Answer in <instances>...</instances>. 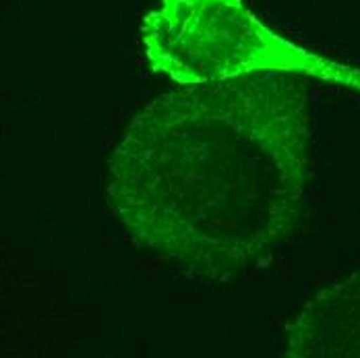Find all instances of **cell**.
<instances>
[{"instance_id": "3", "label": "cell", "mask_w": 360, "mask_h": 358, "mask_svg": "<svg viewBox=\"0 0 360 358\" xmlns=\"http://www.w3.org/2000/svg\"><path fill=\"white\" fill-rule=\"evenodd\" d=\"M288 354L360 357V274L319 294L298 315Z\"/></svg>"}, {"instance_id": "1", "label": "cell", "mask_w": 360, "mask_h": 358, "mask_svg": "<svg viewBox=\"0 0 360 358\" xmlns=\"http://www.w3.org/2000/svg\"><path fill=\"white\" fill-rule=\"evenodd\" d=\"M309 166L304 83L292 72H249L145 106L110 160L108 199L145 249L230 280L294 232Z\"/></svg>"}, {"instance_id": "2", "label": "cell", "mask_w": 360, "mask_h": 358, "mask_svg": "<svg viewBox=\"0 0 360 358\" xmlns=\"http://www.w3.org/2000/svg\"><path fill=\"white\" fill-rule=\"evenodd\" d=\"M141 37L153 71L179 85L259 71L331 79L348 72L274 34L240 0H160L143 19Z\"/></svg>"}]
</instances>
